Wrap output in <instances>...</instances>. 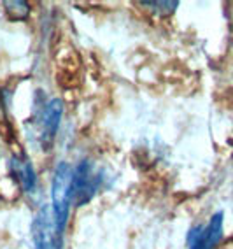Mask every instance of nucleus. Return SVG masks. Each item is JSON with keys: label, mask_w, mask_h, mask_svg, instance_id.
I'll list each match as a JSON object with an SVG mask.
<instances>
[{"label": "nucleus", "mask_w": 233, "mask_h": 249, "mask_svg": "<svg viewBox=\"0 0 233 249\" xmlns=\"http://www.w3.org/2000/svg\"><path fill=\"white\" fill-rule=\"evenodd\" d=\"M72 176L74 170L68 167V163L62 161L54 169L53 182H51V209L63 230L67 225L68 209L72 204Z\"/></svg>", "instance_id": "1"}, {"label": "nucleus", "mask_w": 233, "mask_h": 249, "mask_svg": "<svg viewBox=\"0 0 233 249\" xmlns=\"http://www.w3.org/2000/svg\"><path fill=\"white\" fill-rule=\"evenodd\" d=\"M33 244L35 249H62L63 248V228L56 221L53 209L50 205H44L37 213L33 225Z\"/></svg>", "instance_id": "2"}, {"label": "nucleus", "mask_w": 233, "mask_h": 249, "mask_svg": "<svg viewBox=\"0 0 233 249\" xmlns=\"http://www.w3.org/2000/svg\"><path fill=\"white\" fill-rule=\"evenodd\" d=\"M100 178L93 165L81 161L72 176V202L76 205H84L93 198L99 190Z\"/></svg>", "instance_id": "3"}, {"label": "nucleus", "mask_w": 233, "mask_h": 249, "mask_svg": "<svg viewBox=\"0 0 233 249\" xmlns=\"http://www.w3.org/2000/svg\"><path fill=\"white\" fill-rule=\"evenodd\" d=\"M63 114V102L60 98H51L46 104L39 118V142L44 151H50L53 147L54 137L58 132L60 120Z\"/></svg>", "instance_id": "4"}, {"label": "nucleus", "mask_w": 233, "mask_h": 249, "mask_svg": "<svg viewBox=\"0 0 233 249\" xmlns=\"http://www.w3.org/2000/svg\"><path fill=\"white\" fill-rule=\"evenodd\" d=\"M223 219L224 214L216 213L205 227H195L188 235L189 249H216L223 240Z\"/></svg>", "instance_id": "5"}, {"label": "nucleus", "mask_w": 233, "mask_h": 249, "mask_svg": "<svg viewBox=\"0 0 233 249\" xmlns=\"http://www.w3.org/2000/svg\"><path fill=\"white\" fill-rule=\"evenodd\" d=\"M9 167H11L13 178L19 182V186L23 188V192L28 193L35 188V182H37L35 170H33V167H32L30 160H28L27 156L14 155L9 161Z\"/></svg>", "instance_id": "6"}, {"label": "nucleus", "mask_w": 233, "mask_h": 249, "mask_svg": "<svg viewBox=\"0 0 233 249\" xmlns=\"http://www.w3.org/2000/svg\"><path fill=\"white\" fill-rule=\"evenodd\" d=\"M4 5L7 7L11 19H25L28 16L30 5L27 2H19V0H13V2H4Z\"/></svg>", "instance_id": "7"}, {"label": "nucleus", "mask_w": 233, "mask_h": 249, "mask_svg": "<svg viewBox=\"0 0 233 249\" xmlns=\"http://www.w3.org/2000/svg\"><path fill=\"white\" fill-rule=\"evenodd\" d=\"M140 5H144V7H151V11H154V13L162 14V16H165V14H170L174 13L175 9H177V5H179V2H140Z\"/></svg>", "instance_id": "8"}]
</instances>
